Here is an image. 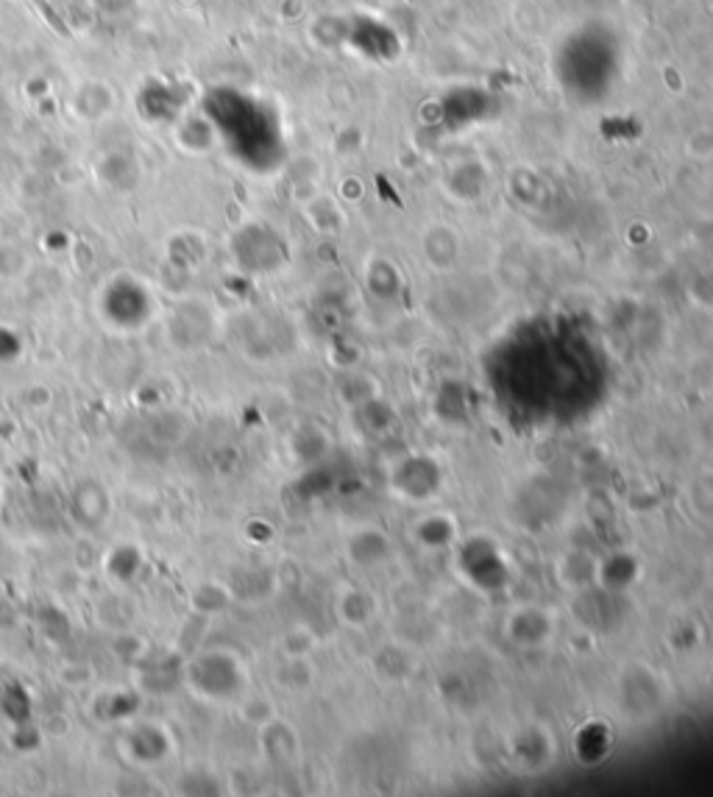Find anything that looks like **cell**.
I'll return each mask as SVG.
<instances>
[{"label":"cell","mask_w":713,"mask_h":797,"mask_svg":"<svg viewBox=\"0 0 713 797\" xmlns=\"http://www.w3.org/2000/svg\"><path fill=\"white\" fill-rule=\"evenodd\" d=\"M153 103V112H148L151 117H171L176 112V107L182 103V98L176 96L173 87L167 84H151L142 96V107H151Z\"/></svg>","instance_id":"1"}]
</instances>
